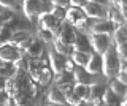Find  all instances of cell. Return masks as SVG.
Masks as SVG:
<instances>
[{
    "label": "cell",
    "mask_w": 127,
    "mask_h": 106,
    "mask_svg": "<svg viewBox=\"0 0 127 106\" xmlns=\"http://www.w3.org/2000/svg\"><path fill=\"white\" fill-rule=\"evenodd\" d=\"M102 56V74L106 78V79H111L114 78V74L119 71V57H118V52H116V48L114 44H111L106 48V51Z\"/></svg>",
    "instance_id": "6da1fadb"
},
{
    "label": "cell",
    "mask_w": 127,
    "mask_h": 106,
    "mask_svg": "<svg viewBox=\"0 0 127 106\" xmlns=\"http://www.w3.org/2000/svg\"><path fill=\"white\" fill-rule=\"evenodd\" d=\"M65 21L70 22L78 32L87 35V18L81 8H78V6H68L65 10Z\"/></svg>",
    "instance_id": "7a4b0ae2"
},
{
    "label": "cell",
    "mask_w": 127,
    "mask_h": 106,
    "mask_svg": "<svg viewBox=\"0 0 127 106\" xmlns=\"http://www.w3.org/2000/svg\"><path fill=\"white\" fill-rule=\"evenodd\" d=\"M46 2L48 0H24L22 2V13L27 18V21H35L40 13L48 11Z\"/></svg>",
    "instance_id": "3957f363"
},
{
    "label": "cell",
    "mask_w": 127,
    "mask_h": 106,
    "mask_svg": "<svg viewBox=\"0 0 127 106\" xmlns=\"http://www.w3.org/2000/svg\"><path fill=\"white\" fill-rule=\"evenodd\" d=\"M22 49L13 44H3L0 46V62H6V64H14L16 60L22 59Z\"/></svg>",
    "instance_id": "277c9868"
},
{
    "label": "cell",
    "mask_w": 127,
    "mask_h": 106,
    "mask_svg": "<svg viewBox=\"0 0 127 106\" xmlns=\"http://www.w3.org/2000/svg\"><path fill=\"white\" fill-rule=\"evenodd\" d=\"M91 43V48H92L94 52L97 54H103L106 51V48L111 44L110 35H100V33H89L87 35Z\"/></svg>",
    "instance_id": "5b68a950"
},
{
    "label": "cell",
    "mask_w": 127,
    "mask_h": 106,
    "mask_svg": "<svg viewBox=\"0 0 127 106\" xmlns=\"http://www.w3.org/2000/svg\"><path fill=\"white\" fill-rule=\"evenodd\" d=\"M37 21H38V25L40 29H46V30H51L53 35L56 37L59 32V25H61V22L57 21L54 16H51L49 11H43V13H40L37 16Z\"/></svg>",
    "instance_id": "8992f818"
},
{
    "label": "cell",
    "mask_w": 127,
    "mask_h": 106,
    "mask_svg": "<svg viewBox=\"0 0 127 106\" xmlns=\"http://www.w3.org/2000/svg\"><path fill=\"white\" fill-rule=\"evenodd\" d=\"M76 32L78 30L75 29L70 22L62 21V24L59 25V32H57V35H56V38H57L59 41L65 43V44H71L73 40H75V37H76Z\"/></svg>",
    "instance_id": "52a82bcc"
},
{
    "label": "cell",
    "mask_w": 127,
    "mask_h": 106,
    "mask_svg": "<svg viewBox=\"0 0 127 106\" xmlns=\"http://www.w3.org/2000/svg\"><path fill=\"white\" fill-rule=\"evenodd\" d=\"M81 10L84 11L86 18L106 19V6H103V5H98V3H94V2H86L84 5L81 6Z\"/></svg>",
    "instance_id": "ba28073f"
},
{
    "label": "cell",
    "mask_w": 127,
    "mask_h": 106,
    "mask_svg": "<svg viewBox=\"0 0 127 106\" xmlns=\"http://www.w3.org/2000/svg\"><path fill=\"white\" fill-rule=\"evenodd\" d=\"M114 25L108 19H95L91 25H87V35L89 33H100V35H111Z\"/></svg>",
    "instance_id": "9c48e42d"
},
{
    "label": "cell",
    "mask_w": 127,
    "mask_h": 106,
    "mask_svg": "<svg viewBox=\"0 0 127 106\" xmlns=\"http://www.w3.org/2000/svg\"><path fill=\"white\" fill-rule=\"evenodd\" d=\"M71 74H73V81L75 82H79V84H86V85H91L94 82H97L95 79V74H91L84 70V66H78L75 65L73 70H71Z\"/></svg>",
    "instance_id": "30bf717a"
},
{
    "label": "cell",
    "mask_w": 127,
    "mask_h": 106,
    "mask_svg": "<svg viewBox=\"0 0 127 106\" xmlns=\"http://www.w3.org/2000/svg\"><path fill=\"white\" fill-rule=\"evenodd\" d=\"M32 32H24V30H18V32H13V35H11L10 38V44L13 46H18L19 49H26L27 46L30 44L32 41Z\"/></svg>",
    "instance_id": "8fae6325"
},
{
    "label": "cell",
    "mask_w": 127,
    "mask_h": 106,
    "mask_svg": "<svg viewBox=\"0 0 127 106\" xmlns=\"http://www.w3.org/2000/svg\"><path fill=\"white\" fill-rule=\"evenodd\" d=\"M70 46H71V51H81V52H86V54L92 52V48H91L87 35L81 33V32H76V37H75V40Z\"/></svg>",
    "instance_id": "7c38bea8"
},
{
    "label": "cell",
    "mask_w": 127,
    "mask_h": 106,
    "mask_svg": "<svg viewBox=\"0 0 127 106\" xmlns=\"http://www.w3.org/2000/svg\"><path fill=\"white\" fill-rule=\"evenodd\" d=\"M48 64H49V68L51 71H53L54 74L62 71L64 70V64H65V56H62V54L56 52L54 49H49L48 51Z\"/></svg>",
    "instance_id": "4fadbf2b"
},
{
    "label": "cell",
    "mask_w": 127,
    "mask_h": 106,
    "mask_svg": "<svg viewBox=\"0 0 127 106\" xmlns=\"http://www.w3.org/2000/svg\"><path fill=\"white\" fill-rule=\"evenodd\" d=\"M106 19H108L114 27L126 24V16L122 14V11L119 10L116 5H108L106 6Z\"/></svg>",
    "instance_id": "5bb4252c"
},
{
    "label": "cell",
    "mask_w": 127,
    "mask_h": 106,
    "mask_svg": "<svg viewBox=\"0 0 127 106\" xmlns=\"http://www.w3.org/2000/svg\"><path fill=\"white\" fill-rule=\"evenodd\" d=\"M84 70L87 73L91 74H98L102 73V56L97 52H91L89 54V60H87V64L84 65Z\"/></svg>",
    "instance_id": "9a60e30c"
},
{
    "label": "cell",
    "mask_w": 127,
    "mask_h": 106,
    "mask_svg": "<svg viewBox=\"0 0 127 106\" xmlns=\"http://www.w3.org/2000/svg\"><path fill=\"white\" fill-rule=\"evenodd\" d=\"M24 51H26V54L29 57H32V59H40L43 54H45V46H43V41L41 40H35V38H32L30 44L27 46Z\"/></svg>",
    "instance_id": "2e32d148"
},
{
    "label": "cell",
    "mask_w": 127,
    "mask_h": 106,
    "mask_svg": "<svg viewBox=\"0 0 127 106\" xmlns=\"http://www.w3.org/2000/svg\"><path fill=\"white\" fill-rule=\"evenodd\" d=\"M46 100L49 105H67L65 103V95L61 92V89L57 85L51 87L48 90V95H46Z\"/></svg>",
    "instance_id": "e0dca14e"
},
{
    "label": "cell",
    "mask_w": 127,
    "mask_h": 106,
    "mask_svg": "<svg viewBox=\"0 0 127 106\" xmlns=\"http://www.w3.org/2000/svg\"><path fill=\"white\" fill-rule=\"evenodd\" d=\"M110 37H113L111 43H113L114 46L126 44V43H127V30H126V24H124V25H118V27H114L113 33H111Z\"/></svg>",
    "instance_id": "ac0fdd59"
},
{
    "label": "cell",
    "mask_w": 127,
    "mask_h": 106,
    "mask_svg": "<svg viewBox=\"0 0 127 106\" xmlns=\"http://www.w3.org/2000/svg\"><path fill=\"white\" fill-rule=\"evenodd\" d=\"M127 84H124V82H121V81H118L116 78H111L110 82H108V87L113 90L114 93L119 97V98H124L126 97V92H127V87H126Z\"/></svg>",
    "instance_id": "d6986e66"
},
{
    "label": "cell",
    "mask_w": 127,
    "mask_h": 106,
    "mask_svg": "<svg viewBox=\"0 0 127 106\" xmlns=\"http://www.w3.org/2000/svg\"><path fill=\"white\" fill-rule=\"evenodd\" d=\"M8 25H10V29L13 30V32H18V30H24V32H32V27L27 21H21V19L18 18H13L10 22H8Z\"/></svg>",
    "instance_id": "ffe728a7"
},
{
    "label": "cell",
    "mask_w": 127,
    "mask_h": 106,
    "mask_svg": "<svg viewBox=\"0 0 127 106\" xmlns=\"http://www.w3.org/2000/svg\"><path fill=\"white\" fill-rule=\"evenodd\" d=\"M68 57L71 59V62L78 66H84L87 64V60H89V54L81 52V51H71Z\"/></svg>",
    "instance_id": "44dd1931"
},
{
    "label": "cell",
    "mask_w": 127,
    "mask_h": 106,
    "mask_svg": "<svg viewBox=\"0 0 127 106\" xmlns=\"http://www.w3.org/2000/svg\"><path fill=\"white\" fill-rule=\"evenodd\" d=\"M102 105H106V106L118 105V95H116V93H114L110 87H105V90H103V95H102Z\"/></svg>",
    "instance_id": "7402d4cb"
},
{
    "label": "cell",
    "mask_w": 127,
    "mask_h": 106,
    "mask_svg": "<svg viewBox=\"0 0 127 106\" xmlns=\"http://www.w3.org/2000/svg\"><path fill=\"white\" fill-rule=\"evenodd\" d=\"M51 79H53V71H51V68H49V66H46V65H45V66H41L37 82H38L40 85H48Z\"/></svg>",
    "instance_id": "603a6c76"
},
{
    "label": "cell",
    "mask_w": 127,
    "mask_h": 106,
    "mask_svg": "<svg viewBox=\"0 0 127 106\" xmlns=\"http://www.w3.org/2000/svg\"><path fill=\"white\" fill-rule=\"evenodd\" d=\"M53 49L56 51V52L65 56V57H68L70 52H71V46L70 44H65V43H62V41H59L57 38H54V40H53Z\"/></svg>",
    "instance_id": "cb8c5ba5"
},
{
    "label": "cell",
    "mask_w": 127,
    "mask_h": 106,
    "mask_svg": "<svg viewBox=\"0 0 127 106\" xmlns=\"http://www.w3.org/2000/svg\"><path fill=\"white\" fill-rule=\"evenodd\" d=\"M73 84V74H71V71H67V70H62V71L56 73V85L59 84Z\"/></svg>",
    "instance_id": "d4e9b609"
},
{
    "label": "cell",
    "mask_w": 127,
    "mask_h": 106,
    "mask_svg": "<svg viewBox=\"0 0 127 106\" xmlns=\"http://www.w3.org/2000/svg\"><path fill=\"white\" fill-rule=\"evenodd\" d=\"M73 93L76 97H79L81 100H84L89 93V85L86 84H79V82H73Z\"/></svg>",
    "instance_id": "484cf974"
},
{
    "label": "cell",
    "mask_w": 127,
    "mask_h": 106,
    "mask_svg": "<svg viewBox=\"0 0 127 106\" xmlns=\"http://www.w3.org/2000/svg\"><path fill=\"white\" fill-rule=\"evenodd\" d=\"M65 10L67 8H61V6H56V5H51V8L48 10L51 13V16H54L59 22L65 21Z\"/></svg>",
    "instance_id": "4316f807"
},
{
    "label": "cell",
    "mask_w": 127,
    "mask_h": 106,
    "mask_svg": "<svg viewBox=\"0 0 127 106\" xmlns=\"http://www.w3.org/2000/svg\"><path fill=\"white\" fill-rule=\"evenodd\" d=\"M38 35H40V38H41V41L43 43H53V40H54V35H53V32L51 30H46V29H38Z\"/></svg>",
    "instance_id": "83f0119b"
},
{
    "label": "cell",
    "mask_w": 127,
    "mask_h": 106,
    "mask_svg": "<svg viewBox=\"0 0 127 106\" xmlns=\"http://www.w3.org/2000/svg\"><path fill=\"white\" fill-rule=\"evenodd\" d=\"M13 18H14V13L11 10L3 8L2 11H0V24H8Z\"/></svg>",
    "instance_id": "f1b7e54d"
},
{
    "label": "cell",
    "mask_w": 127,
    "mask_h": 106,
    "mask_svg": "<svg viewBox=\"0 0 127 106\" xmlns=\"http://www.w3.org/2000/svg\"><path fill=\"white\" fill-rule=\"evenodd\" d=\"M65 103L73 105V106H78V105H83V100L71 92V93H68V95H65Z\"/></svg>",
    "instance_id": "f546056e"
},
{
    "label": "cell",
    "mask_w": 127,
    "mask_h": 106,
    "mask_svg": "<svg viewBox=\"0 0 127 106\" xmlns=\"http://www.w3.org/2000/svg\"><path fill=\"white\" fill-rule=\"evenodd\" d=\"M0 6L11 11H18V5H16V0H0Z\"/></svg>",
    "instance_id": "4dcf8cb0"
},
{
    "label": "cell",
    "mask_w": 127,
    "mask_h": 106,
    "mask_svg": "<svg viewBox=\"0 0 127 106\" xmlns=\"http://www.w3.org/2000/svg\"><path fill=\"white\" fill-rule=\"evenodd\" d=\"M57 87L61 89V92L64 95H68V93L73 92V84H68V82H67V84H59Z\"/></svg>",
    "instance_id": "1f68e13d"
},
{
    "label": "cell",
    "mask_w": 127,
    "mask_h": 106,
    "mask_svg": "<svg viewBox=\"0 0 127 106\" xmlns=\"http://www.w3.org/2000/svg\"><path fill=\"white\" fill-rule=\"evenodd\" d=\"M49 2H51V5L61 6V8H68V6H70L68 0H49Z\"/></svg>",
    "instance_id": "d6a6232c"
},
{
    "label": "cell",
    "mask_w": 127,
    "mask_h": 106,
    "mask_svg": "<svg viewBox=\"0 0 127 106\" xmlns=\"http://www.w3.org/2000/svg\"><path fill=\"white\" fill-rule=\"evenodd\" d=\"M114 78H116L118 81H121V82H124V84H127V71H121V70H119V71L114 74Z\"/></svg>",
    "instance_id": "836d02e7"
},
{
    "label": "cell",
    "mask_w": 127,
    "mask_h": 106,
    "mask_svg": "<svg viewBox=\"0 0 127 106\" xmlns=\"http://www.w3.org/2000/svg\"><path fill=\"white\" fill-rule=\"evenodd\" d=\"M68 2H70V6H78V8H81L86 3V0H68Z\"/></svg>",
    "instance_id": "e575fe53"
},
{
    "label": "cell",
    "mask_w": 127,
    "mask_h": 106,
    "mask_svg": "<svg viewBox=\"0 0 127 106\" xmlns=\"http://www.w3.org/2000/svg\"><path fill=\"white\" fill-rule=\"evenodd\" d=\"M87 2H94V3H98V5H103V6L110 5V0H87Z\"/></svg>",
    "instance_id": "d590c367"
},
{
    "label": "cell",
    "mask_w": 127,
    "mask_h": 106,
    "mask_svg": "<svg viewBox=\"0 0 127 106\" xmlns=\"http://www.w3.org/2000/svg\"><path fill=\"white\" fill-rule=\"evenodd\" d=\"M5 82H6V78L0 76V92H2V90H5Z\"/></svg>",
    "instance_id": "8d00e7d4"
},
{
    "label": "cell",
    "mask_w": 127,
    "mask_h": 106,
    "mask_svg": "<svg viewBox=\"0 0 127 106\" xmlns=\"http://www.w3.org/2000/svg\"><path fill=\"white\" fill-rule=\"evenodd\" d=\"M0 27H2V24H0Z\"/></svg>",
    "instance_id": "74e56055"
},
{
    "label": "cell",
    "mask_w": 127,
    "mask_h": 106,
    "mask_svg": "<svg viewBox=\"0 0 127 106\" xmlns=\"http://www.w3.org/2000/svg\"><path fill=\"white\" fill-rule=\"evenodd\" d=\"M86 2H87V0H86Z\"/></svg>",
    "instance_id": "f35d334b"
}]
</instances>
